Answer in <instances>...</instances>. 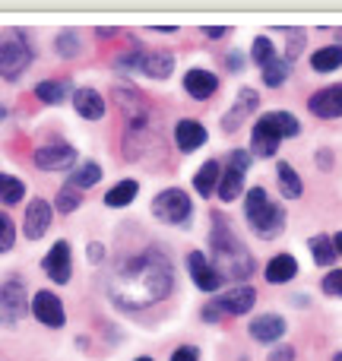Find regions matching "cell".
I'll list each match as a JSON object with an SVG mask.
<instances>
[{
  "mask_svg": "<svg viewBox=\"0 0 342 361\" xmlns=\"http://www.w3.org/2000/svg\"><path fill=\"white\" fill-rule=\"evenodd\" d=\"M108 288H111V298L118 307L143 311V307L159 305V301H165L171 295L174 269L162 250H146V254L121 263L114 269Z\"/></svg>",
  "mask_w": 342,
  "mask_h": 361,
  "instance_id": "cell-1",
  "label": "cell"
},
{
  "mask_svg": "<svg viewBox=\"0 0 342 361\" xmlns=\"http://www.w3.org/2000/svg\"><path fill=\"white\" fill-rule=\"evenodd\" d=\"M212 257L222 267V276H228V279H244V276L254 273V257L235 238V231L225 228L222 219H216V231H212Z\"/></svg>",
  "mask_w": 342,
  "mask_h": 361,
  "instance_id": "cell-2",
  "label": "cell"
},
{
  "mask_svg": "<svg viewBox=\"0 0 342 361\" xmlns=\"http://www.w3.org/2000/svg\"><path fill=\"white\" fill-rule=\"evenodd\" d=\"M298 130H301V124L288 111L263 114V118L254 124V137H250L254 140V156H263V159L276 156V149H279L282 140L298 137Z\"/></svg>",
  "mask_w": 342,
  "mask_h": 361,
  "instance_id": "cell-3",
  "label": "cell"
},
{
  "mask_svg": "<svg viewBox=\"0 0 342 361\" xmlns=\"http://www.w3.org/2000/svg\"><path fill=\"white\" fill-rule=\"evenodd\" d=\"M244 212H248L250 228H254L263 241L276 238L282 228H286V212H282L276 203H269L263 187H250L248 190V206H244Z\"/></svg>",
  "mask_w": 342,
  "mask_h": 361,
  "instance_id": "cell-4",
  "label": "cell"
},
{
  "mask_svg": "<svg viewBox=\"0 0 342 361\" xmlns=\"http://www.w3.org/2000/svg\"><path fill=\"white\" fill-rule=\"evenodd\" d=\"M190 212H193L190 197H187L184 190H178V187L162 190L156 200H152V216L165 225H184L187 219H190Z\"/></svg>",
  "mask_w": 342,
  "mask_h": 361,
  "instance_id": "cell-5",
  "label": "cell"
},
{
  "mask_svg": "<svg viewBox=\"0 0 342 361\" xmlns=\"http://www.w3.org/2000/svg\"><path fill=\"white\" fill-rule=\"evenodd\" d=\"M254 301H257V292H254L250 286L228 288V292L219 295L212 305L203 307V317L209 320V324H216V320H219V311H225V314H231V317H238V314H248L250 307H254Z\"/></svg>",
  "mask_w": 342,
  "mask_h": 361,
  "instance_id": "cell-6",
  "label": "cell"
},
{
  "mask_svg": "<svg viewBox=\"0 0 342 361\" xmlns=\"http://www.w3.org/2000/svg\"><path fill=\"white\" fill-rule=\"evenodd\" d=\"M29 63H32V51L25 48L23 38L0 44V76L4 80H19L29 70Z\"/></svg>",
  "mask_w": 342,
  "mask_h": 361,
  "instance_id": "cell-7",
  "label": "cell"
},
{
  "mask_svg": "<svg viewBox=\"0 0 342 361\" xmlns=\"http://www.w3.org/2000/svg\"><path fill=\"white\" fill-rule=\"evenodd\" d=\"M73 162H76V149L70 143H63V140H51L48 146L35 149V165L42 171H63Z\"/></svg>",
  "mask_w": 342,
  "mask_h": 361,
  "instance_id": "cell-8",
  "label": "cell"
},
{
  "mask_svg": "<svg viewBox=\"0 0 342 361\" xmlns=\"http://www.w3.org/2000/svg\"><path fill=\"white\" fill-rule=\"evenodd\" d=\"M19 317H25V286L10 279L0 286V320L4 324H16Z\"/></svg>",
  "mask_w": 342,
  "mask_h": 361,
  "instance_id": "cell-9",
  "label": "cell"
},
{
  "mask_svg": "<svg viewBox=\"0 0 342 361\" xmlns=\"http://www.w3.org/2000/svg\"><path fill=\"white\" fill-rule=\"evenodd\" d=\"M257 105H260V95H257L254 89H241V92H238V99H235V105H231V111L222 118V130L225 133H235L238 127H241L244 121L254 114Z\"/></svg>",
  "mask_w": 342,
  "mask_h": 361,
  "instance_id": "cell-10",
  "label": "cell"
},
{
  "mask_svg": "<svg viewBox=\"0 0 342 361\" xmlns=\"http://www.w3.org/2000/svg\"><path fill=\"white\" fill-rule=\"evenodd\" d=\"M32 314H35L44 326H54V330L63 326V320H67L61 298H57L54 292H38L35 298H32Z\"/></svg>",
  "mask_w": 342,
  "mask_h": 361,
  "instance_id": "cell-11",
  "label": "cell"
},
{
  "mask_svg": "<svg viewBox=\"0 0 342 361\" xmlns=\"http://www.w3.org/2000/svg\"><path fill=\"white\" fill-rule=\"evenodd\" d=\"M187 267H190V276H193V282H197V288H203V292L222 288V273H219L200 250H193V254L187 257Z\"/></svg>",
  "mask_w": 342,
  "mask_h": 361,
  "instance_id": "cell-12",
  "label": "cell"
},
{
  "mask_svg": "<svg viewBox=\"0 0 342 361\" xmlns=\"http://www.w3.org/2000/svg\"><path fill=\"white\" fill-rule=\"evenodd\" d=\"M48 228H51V203H44V200H32L29 209H25V219H23L25 238H29V241H38Z\"/></svg>",
  "mask_w": 342,
  "mask_h": 361,
  "instance_id": "cell-13",
  "label": "cell"
},
{
  "mask_svg": "<svg viewBox=\"0 0 342 361\" xmlns=\"http://www.w3.org/2000/svg\"><path fill=\"white\" fill-rule=\"evenodd\" d=\"M44 273L51 276V279L54 282H70V244L67 241H57L54 247L48 250V254H44Z\"/></svg>",
  "mask_w": 342,
  "mask_h": 361,
  "instance_id": "cell-14",
  "label": "cell"
},
{
  "mask_svg": "<svg viewBox=\"0 0 342 361\" xmlns=\"http://www.w3.org/2000/svg\"><path fill=\"white\" fill-rule=\"evenodd\" d=\"M307 108H311L317 118H342V86H330V89L314 92Z\"/></svg>",
  "mask_w": 342,
  "mask_h": 361,
  "instance_id": "cell-15",
  "label": "cell"
},
{
  "mask_svg": "<svg viewBox=\"0 0 342 361\" xmlns=\"http://www.w3.org/2000/svg\"><path fill=\"white\" fill-rule=\"evenodd\" d=\"M184 89L193 95V99H200V102L212 99V95H216V89H219V76L209 73V70H187Z\"/></svg>",
  "mask_w": 342,
  "mask_h": 361,
  "instance_id": "cell-16",
  "label": "cell"
},
{
  "mask_svg": "<svg viewBox=\"0 0 342 361\" xmlns=\"http://www.w3.org/2000/svg\"><path fill=\"white\" fill-rule=\"evenodd\" d=\"M174 143H178L181 152H193L206 143V127L200 121H178L174 127Z\"/></svg>",
  "mask_w": 342,
  "mask_h": 361,
  "instance_id": "cell-17",
  "label": "cell"
},
{
  "mask_svg": "<svg viewBox=\"0 0 342 361\" xmlns=\"http://www.w3.org/2000/svg\"><path fill=\"white\" fill-rule=\"evenodd\" d=\"M250 336H254L257 343H279V339L286 336V320H282L279 314H263V317H257L254 324H250Z\"/></svg>",
  "mask_w": 342,
  "mask_h": 361,
  "instance_id": "cell-18",
  "label": "cell"
},
{
  "mask_svg": "<svg viewBox=\"0 0 342 361\" xmlns=\"http://www.w3.org/2000/svg\"><path fill=\"white\" fill-rule=\"evenodd\" d=\"M73 108H76V114L86 118V121H102L105 118V102H102V95L95 92V89H76Z\"/></svg>",
  "mask_w": 342,
  "mask_h": 361,
  "instance_id": "cell-19",
  "label": "cell"
},
{
  "mask_svg": "<svg viewBox=\"0 0 342 361\" xmlns=\"http://www.w3.org/2000/svg\"><path fill=\"white\" fill-rule=\"evenodd\" d=\"M241 190H244V171L235 169V165H228V169L219 175V187H216L219 200H222V203H231V200L241 197Z\"/></svg>",
  "mask_w": 342,
  "mask_h": 361,
  "instance_id": "cell-20",
  "label": "cell"
},
{
  "mask_svg": "<svg viewBox=\"0 0 342 361\" xmlns=\"http://www.w3.org/2000/svg\"><path fill=\"white\" fill-rule=\"evenodd\" d=\"M295 273H298V263H295L292 254H279L267 263V282H273V286L295 279Z\"/></svg>",
  "mask_w": 342,
  "mask_h": 361,
  "instance_id": "cell-21",
  "label": "cell"
},
{
  "mask_svg": "<svg viewBox=\"0 0 342 361\" xmlns=\"http://www.w3.org/2000/svg\"><path fill=\"white\" fill-rule=\"evenodd\" d=\"M174 70V57L159 51V54H143V63H140V73L152 76V80H165Z\"/></svg>",
  "mask_w": 342,
  "mask_h": 361,
  "instance_id": "cell-22",
  "label": "cell"
},
{
  "mask_svg": "<svg viewBox=\"0 0 342 361\" xmlns=\"http://www.w3.org/2000/svg\"><path fill=\"white\" fill-rule=\"evenodd\" d=\"M102 180V169L95 162H80L76 171L70 175V180L63 187H73V190H86V187H95Z\"/></svg>",
  "mask_w": 342,
  "mask_h": 361,
  "instance_id": "cell-23",
  "label": "cell"
},
{
  "mask_svg": "<svg viewBox=\"0 0 342 361\" xmlns=\"http://www.w3.org/2000/svg\"><path fill=\"white\" fill-rule=\"evenodd\" d=\"M219 175H222V169H219V162L212 159V162H206L203 169L193 175V187H197L200 197H209V193H216L219 187Z\"/></svg>",
  "mask_w": 342,
  "mask_h": 361,
  "instance_id": "cell-24",
  "label": "cell"
},
{
  "mask_svg": "<svg viewBox=\"0 0 342 361\" xmlns=\"http://www.w3.org/2000/svg\"><path fill=\"white\" fill-rule=\"evenodd\" d=\"M311 67L317 70V73H330V70H339V67H342V48H339V44H330V48L314 51Z\"/></svg>",
  "mask_w": 342,
  "mask_h": 361,
  "instance_id": "cell-25",
  "label": "cell"
},
{
  "mask_svg": "<svg viewBox=\"0 0 342 361\" xmlns=\"http://www.w3.org/2000/svg\"><path fill=\"white\" fill-rule=\"evenodd\" d=\"M276 178H279V187L288 200H298L301 197V178L295 175V169L288 162H279L276 165Z\"/></svg>",
  "mask_w": 342,
  "mask_h": 361,
  "instance_id": "cell-26",
  "label": "cell"
},
{
  "mask_svg": "<svg viewBox=\"0 0 342 361\" xmlns=\"http://www.w3.org/2000/svg\"><path fill=\"white\" fill-rule=\"evenodd\" d=\"M288 73H292V63H288L286 57H273V61L263 67V82L273 86V89H279L282 82L288 80Z\"/></svg>",
  "mask_w": 342,
  "mask_h": 361,
  "instance_id": "cell-27",
  "label": "cell"
},
{
  "mask_svg": "<svg viewBox=\"0 0 342 361\" xmlns=\"http://www.w3.org/2000/svg\"><path fill=\"white\" fill-rule=\"evenodd\" d=\"M137 190H140V184L137 180H121V184H114L111 190L105 193V203L108 206H127V203H133V197H137Z\"/></svg>",
  "mask_w": 342,
  "mask_h": 361,
  "instance_id": "cell-28",
  "label": "cell"
},
{
  "mask_svg": "<svg viewBox=\"0 0 342 361\" xmlns=\"http://www.w3.org/2000/svg\"><path fill=\"white\" fill-rule=\"evenodd\" d=\"M23 197H25V184H23V180L13 178V175H0V203L16 206Z\"/></svg>",
  "mask_w": 342,
  "mask_h": 361,
  "instance_id": "cell-29",
  "label": "cell"
},
{
  "mask_svg": "<svg viewBox=\"0 0 342 361\" xmlns=\"http://www.w3.org/2000/svg\"><path fill=\"white\" fill-rule=\"evenodd\" d=\"M35 95H38V102H44V105H61L63 95H67V82L44 80L35 86Z\"/></svg>",
  "mask_w": 342,
  "mask_h": 361,
  "instance_id": "cell-30",
  "label": "cell"
},
{
  "mask_svg": "<svg viewBox=\"0 0 342 361\" xmlns=\"http://www.w3.org/2000/svg\"><path fill=\"white\" fill-rule=\"evenodd\" d=\"M311 254H314V260H317L320 267H330V263H336V247H333V238L314 235L311 238Z\"/></svg>",
  "mask_w": 342,
  "mask_h": 361,
  "instance_id": "cell-31",
  "label": "cell"
},
{
  "mask_svg": "<svg viewBox=\"0 0 342 361\" xmlns=\"http://www.w3.org/2000/svg\"><path fill=\"white\" fill-rule=\"evenodd\" d=\"M83 203V193L73 190V187H61V193H57V212H76V206Z\"/></svg>",
  "mask_w": 342,
  "mask_h": 361,
  "instance_id": "cell-32",
  "label": "cell"
},
{
  "mask_svg": "<svg viewBox=\"0 0 342 361\" xmlns=\"http://www.w3.org/2000/svg\"><path fill=\"white\" fill-rule=\"evenodd\" d=\"M250 57H254V63H260V67H267V63L276 57L273 42H269V38H257V42H254V48H250Z\"/></svg>",
  "mask_w": 342,
  "mask_h": 361,
  "instance_id": "cell-33",
  "label": "cell"
},
{
  "mask_svg": "<svg viewBox=\"0 0 342 361\" xmlns=\"http://www.w3.org/2000/svg\"><path fill=\"white\" fill-rule=\"evenodd\" d=\"M57 51H61L63 57H73L76 51H80V38H76L73 32H61V35H57Z\"/></svg>",
  "mask_w": 342,
  "mask_h": 361,
  "instance_id": "cell-34",
  "label": "cell"
},
{
  "mask_svg": "<svg viewBox=\"0 0 342 361\" xmlns=\"http://www.w3.org/2000/svg\"><path fill=\"white\" fill-rule=\"evenodd\" d=\"M13 241H16V228H13V222L6 216H0V254L10 250Z\"/></svg>",
  "mask_w": 342,
  "mask_h": 361,
  "instance_id": "cell-35",
  "label": "cell"
},
{
  "mask_svg": "<svg viewBox=\"0 0 342 361\" xmlns=\"http://www.w3.org/2000/svg\"><path fill=\"white\" fill-rule=\"evenodd\" d=\"M324 292L333 298H342V269H330L324 279Z\"/></svg>",
  "mask_w": 342,
  "mask_h": 361,
  "instance_id": "cell-36",
  "label": "cell"
},
{
  "mask_svg": "<svg viewBox=\"0 0 342 361\" xmlns=\"http://www.w3.org/2000/svg\"><path fill=\"white\" fill-rule=\"evenodd\" d=\"M267 361H295V349H292V345H286V343H282L279 349H273V352H269V358H267Z\"/></svg>",
  "mask_w": 342,
  "mask_h": 361,
  "instance_id": "cell-37",
  "label": "cell"
},
{
  "mask_svg": "<svg viewBox=\"0 0 342 361\" xmlns=\"http://www.w3.org/2000/svg\"><path fill=\"white\" fill-rule=\"evenodd\" d=\"M171 361H200V352L193 349V345H184V349L171 352Z\"/></svg>",
  "mask_w": 342,
  "mask_h": 361,
  "instance_id": "cell-38",
  "label": "cell"
},
{
  "mask_svg": "<svg viewBox=\"0 0 342 361\" xmlns=\"http://www.w3.org/2000/svg\"><path fill=\"white\" fill-rule=\"evenodd\" d=\"M228 165H235V169L248 171V169H250V156H248L244 149H235V152H231V159H228Z\"/></svg>",
  "mask_w": 342,
  "mask_h": 361,
  "instance_id": "cell-39",
  "label": "cell"
},
{
  "mask_svg": "<svg viewBox=\"0 0 342 361\" xmlns=\"http://www.w3.org/2000/svg\"><path fill=\"white\" fill-rule=\"evenodd\" d=\"M225 67L235 70V73H238V70H244V54H241V51H231V54L225 57Z\"/></svg>",
  "mask_w": 342,
  "mask_h": 361,
  "instance_id": "cell-40",
  "label": "cell"
},
{
  "mask_svg": "<svg viewBox=\"0 0 342 361\" xmlns=\"http://www.w3.org/2000/svg\"><path fill=\"white\" fill-rule=\"evenodd\" d=\"M89 260L102 263V260H105V247H102V244H89Z\"/></svg>",
  "mask_w": 342,
  "mask_h": 361,
  "instance_id": "cell-41",
  "label": "cell"
},
{
  "mask_svg": "<svg viewBox=\"0 0 342 361\" xmlns=\"http://www.w3.org/2000/svg\"><path fill=\"white\" fill-rule=\"evenodd\" d=\"M317 165H320V169H330V165H333V156H330L326 149H320V152H317Z\"/></svg>",
  "mask_w": 342,
  "mask_h": 361,
  "instance_id": "cell-42",
  "label": "cell"
},
{
  "mask_svg": "<svg viewBox=\"0 0 342 361\" xmlns=\"http://www.w3.org/2000/svg\"><path fill=\"white\" fill-rule=\"evenodd\" d=\"M203 35H206V38H222V35H228V32L219 29V25H209V29H203Z\"/></svg>",
  "mask_w": 342,
  "mask_h": 361,
  "instance_id": "cell-43",
  "label": "cell"
},
{
  "mask_svg": "<svg viewBox=\"0 0 342 361\" xmlns=\"http://www.w3.org/2000/svg\"><path fill=\"white\" fill-rule=\"evenodd\" d=\"M333 247H336V254H342V231H339L336 238H333Z\"/></svg>",
  "mask_w": 342,
  "mask_h": 361,
  "instance_id": "cell-44",
  "label": "cell"
},
{
  "mask_svg": "<svg viewBox=\"0 0 342 361\" xmlns=\"http://www.w3.org/2000/svg\"><path fill=\"white\" fill-rule=\"evenodd\" d=\"M6 118V111H4V108H0V121H4Z\"/></svg>",
  "mask_w": 342,
  "mask_h": 361,
  "instance_id": "cell-45",
  "label": "cell"
},
{
  "mask_svg": "<svg viewBox=\"0 0 342 361\" xmlns=\"http://www.w3.org/2000/svg\"><path fill=\"white\" fill-rule=\"evenodd\" d=\"M137 361H152V358H146V355H143V358H137Z\"/></svg>",
  "mask_w": 342,
  "mask_h": 361,
  "instance_id": "cell-46",
  "label": "cell"
},
{
  "mask_svg": "<svg viewBox=\"0 0 342 361\" xmlns=\"http://www.w3.org/2000/svg\"><path fill=\"white\" fill-rule=\"evenodd\" d=\"M333 361H342V352H339V355H336V358H333Z\"/></svg>",
  "mask_w": 342,
  "mask_h": 361,
  "instance_id": "cell-47",
  "label": "cell"
}]
</instances>
